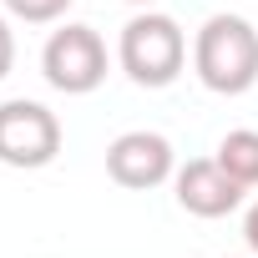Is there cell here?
Segmentation results:
<instances>
[{
  "instance_id": "10",
  "label": "cell",
  "mask_w": 258,
  "mask_h": 258,
  "mask_svg": "<svg viewBox=\"0 0 258 258\" xmlns=\"http://www.w3.org/2000/svg\"><path fill=\"white\" fill-rule=\"evenodd\" d=\"M243 238H248V248L258 253V203L248 208V218H243Z\"/></svg>"
},
{
  "instance_id": "6",
  "label": "cell",
  "mask_w": 258,
  "mask_h": 258,
  "mask_svg": "<svg viewBox=\"0 0 258 258\" xmlns=\"http://www.w3.org/2000/svg\"><path fill=\"white\" fill-rule=\"evenodd\" d=\"M172 187H177V208L192 218H228L248 192L238 177H228L218 157H192L187 167L172 172Z\"/></svg>"
},
{
  "instance_id": "5",
  "label": "cell",
  "mask_w": 258,
  "mask_h": 258,
  "mask_svg": "<svg viewBox=\"0 0 258 258\" xmlns=\"http://www.w3.org/2000/svg\"><path fill=\"white\" fill-rule=\"evenodd\" d=\"M172 172H177V157L162 132H121L106 147V177L116 187L147 192V187H162Z\"/></svg>"
},
{
  "instance_id": "2",
  "label": "cell",
  "mask_w": 258,
  "mask_h": 258,
  "mask_svg": "<svg viewBox=\"0 0 258 258\" xmlns=\"http://www.w3.org/2000/svg\"><path fill=\"white\" fill-rule=\"evenodd\" d=\"M116 61H121V71L132 76L137 86L162 91V86H172V81L182 76V66H187V36H182V26H177L172 16L142 11V16H132V21L121 26Z\"/></svg>"
},
{
  "instance_id": "7",
  "label": "cell",
  "mask_w": 258,
  "mask_h": 258,
  "mask_svg": "<svg viewBox=\"0 0 258 258\" xmlns=\"http://www.w3.org/2000/svg\"><path fill=\"white\" fill-rule=\"evenodd\" d=\"M213 157L228 167V177H238L243 187H258V132H248V126L228 132V137L218 142Z\"/></svg>"
},
{
  "instance_id": "1",
  "label": "cell",
  "mask_w": 258,
  "mask_h": 258,
  "mask_svg": "<svg viewBox=\"0 0 258 258\" xmlns=\"http://www.w3.org/2000/svg\"><path fill=\"white\" fill-rule=\"evenodd\" d=\"M192 71L218 96H243L258 81V31L243 16H208L192 36Z\"/></svg>"
},
{
  "instance_id": "3",
  "label": "cell",
  "mask_w": 258,
  "mask_h": 258,
  "mask_svg": "<svg viewBox=\"0 0 258 258\" xmlns=\"http://www.w3.org/2000/svg\"><path fill=\"white\" fill-rule=\"evenodd\" d=\"M56 152H61V121L51 106L26 96L0 106V162L6 167L36 172V167H51Z\"/></svg>"
},
{
  "instance_id": "4",
  "label": "cell",
  "mask_w": 258,
  "mask_h": 258,
  "mask_svg": "<svg viewBox=\"0 0 258 258\" xmlns=\"http://www.w3.org/2000/svg\"><path fill=\"white\" fill-rule=\"evenodd\" d=\"M41 71L56 91L86 96L106 81V41L91 26H61V31H51V41L41 51Z\"/></svg>"
},
{
  "instance_id": "8",
  "label": "cell",
  "mask_w": 258,
  "mask_h": 258,
  "mask_svg": "<svg viewBox=\"0 0 258 258\" xmlns=\"http://www.w3.org/2000/svg\"><path fill=\"white\" fill-rule=\"evenodd\" d=\"M6 11L16 21H26V26H51V21H61L71 11V0H6Z\"/></svg>"
},
{
  "instance_id": "11",
  "label": "cell",
  "mask_w": 258,
  "mask_h": 258,
  "mask_svg": "<svg viewBox=\"0 0 258 258\" xmlns=\"http://www.w3.org/2000/svg\"><path fill=\"white\" fill-rule=\"evenodd\" d=\"M132 6H152V0H132Z\"/></svg>"
},
{
  "instance_id": "9",
  "label": "cell",
  "mask_w": 258,
  "mask_h": 258,
  "mask_svg": "<svg viewBox=\"0 0 258 258\" xmlns=\"http://www.w3.org/2000/svg\"><path fill=\"white\" fill-rule=\"evenodd\" d=\"M11 66H16V36H11L6 16H0V81L11 76Z\"/></svg>"
}]
</instances>
